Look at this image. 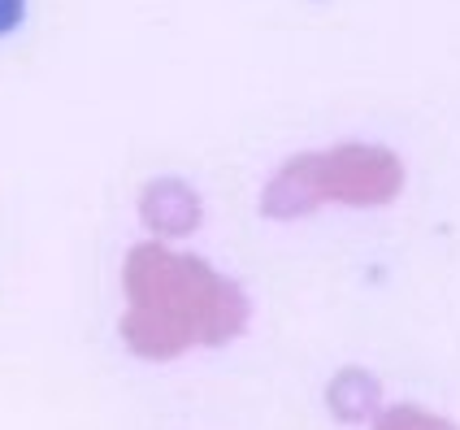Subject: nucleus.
<instances>
[{"label": "nucleus", "mask_w": 460, "mask_h": 430, "mask_svg": "<svg viewBox=\"0 0 460 430\" xmlns=\"http://www.w3.org/2000/svg\"><path fill=\"white\" fill-rule=\"evenodd\" d=\"M326 408H331L334 422H343V426L369 422L383 408V382L374 379L369 370H360V365H343L326 382Z\"/></svg>", "instance_id": "nucleus-4"}, {"label": "nucleus", "mask_w": 460, "mask_h": 430, "mask_svg": "<svg viewBox=\"0 0 460 430\" xmlns=\"http://www.w3.org/2000/svg\"><path fill=\"white\" fill-rule=\"evenodd\" d=\"M26 22V0H0V35H13Z\"/></svg>", "instance_id": "nucleus-6"}, {"label": "nucleus", "mask_w": 460, "mask_h": 430, "mask_svg": "<svg viewBox=\"0 0 460 430\" xmlns=\"http://www.w3.org/2000/svg\"><path fill=\"white\" fill-rule=\"evenodd\" d=\"M135 213L139 222L148 227L153 239L161 244H179V239H191L196 230L205 227V196L179 175H156L139 187L135 196Z\"/></svg>", "instance_id": "nucleus-3"}, {"label": "nucleus", "mask_w": 460, "mask_h": 430, "mask_svg": "<svg viewBox=\"0 0 460 430\" xmlns=\"http://www.w3.org/2000/svg\"><path fill=\"white\" fill-rule=\"evenodd\" d=\"M404 183L400 161L378 144H334L287 157L274 175L261 183L256 209L265 222H305L326 204L374 209L386 204Z\"/></svg>", "instance_id": "nucleus-2"}, {"label": "nucleus", "mask_w": 460, "mask_h": 430, "mask_svg": "<svg viewBox=\"0 0 460 430\" xmlns=\"http://www.w3.org/2000/svg\"><path fill=\"white\" fill-rule=\"evenodd\" d=\"M374 430H452L447 422H438L435 413H421V408H391L378 417V426Z\"/></svg>", "instance_id": "nucleus-5"}, {"label": "nucleus", "mask_w": 460, "mask_h": 430, "mask_svg": "<svg viewBox=\"0 0 460 430\" xmlns=\"http://www.w3.org/2000/svg\"><path fill=\"white\" fill-rule=\"evenodd\" d=\"M122 344L144 361H174L191 348H226L252 318L239 282L205 256L179 253L161 239L135 244L122 261Z\"/></svg>", "instance_id": "nucleus-1"}]
</instances>
